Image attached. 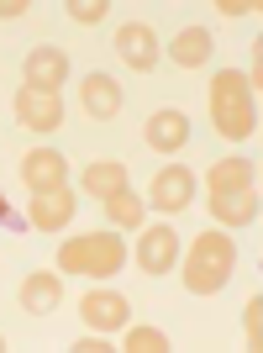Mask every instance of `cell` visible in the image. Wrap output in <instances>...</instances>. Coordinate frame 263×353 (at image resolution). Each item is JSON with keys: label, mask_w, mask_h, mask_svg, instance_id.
<instances>
[{"label": "cell", "mask_w": 263, "mask_h": 353, "mask_svg": "<svg viewBox=\"0 0 263 353\" xmlns=\"http://www.w3.org/2000/svg\"><path fill=\"white\" fill-rule=\"evenodd\" d=\"M211 121H216V132L232 137V143L258 132V95H253L242 69H221L216 79H211Z\"/></svg>", "instance_id": "obj_1"}, {"label": "cell", "mask_w": 263, "mask_h": 353, "mask_svg": "<svg viewBox=\"0 0 263 353\" xmlns=\"http://www.w3.org/2000/svg\"><path fill=\"white\" fill-rule=\"evenodd\" d=\"M232 269H237V243L227 232H200L190 243V259H185V290L216 295L232 280Z\"/></svg>", "instance_id": "obj_2"}, {"label": "cell", "mask_w": 263, "mask_h": 353, "mask_svg": "<svg viewBox=\"0 0 263 353\" xmlns=\"http://www.w3.org/2000/svg\"><path fill=\"white\" fill-rule=\"evenodd\" d=\"M59 264H63V274H95V280H105V274H116V269L127 264V243H121L116 232L69 237L59 248Z\"/></svg>", "instance_id": "obj_3"}, {"label": "cell", "mask_w": 263, "mask_h": 353, "mask_svg": "<svg viewBox=\"0 0 263 353\" xmlns=\"http://www.w3.org/2000/svg\"><path fill=\"white\" fill-rule=\"evenodd\" d=\"M16 121H21L27 132H59L63 101L53 95V90H32V85H21V90H16Z\"/></svg>", "instance_id": "obj_4"}, {"label": "cell", "mask_w": 263, "mask_h": 353, "mask_svg": "<svg viewBox=\"0 0 263 353\" xmlns=\"http://www.w3.org/2000/svg\"><path fill=\"white\" fill-rule=\"evenodd\" d=\"M147 201L169 216V211H185L195 201V174L185 169V163H169V169H158L153 174V185H147Z\"/></svg>", "instance_id": "obj_5"}, {"label": "cell", "mask_w": 263, "mask_h": 353, "mask_svg": "<svg viewBox=\"0 0 263 353\" xmlns=\"http://www.w3.org/2000/svg\"><path fill=\"white\" fill-rule=\"evenodd\" d=\"M143 143L153 148V153H174V148L190 143V117L185 111H174V105H163V111H153L143 127Z\"/></svg>", "instance_id": "obj_6"}, {"label": "cell", "mask_w": 263, "mask_h": 353, "mask_svg": "<svg viewBox=\"0 0 263 353\" xmlns=\"http://www.w3.org/2000/svg\"><path fill=\"white\" fill-rule=\"evenodd\" d=\"M137 264L147 269V274H169V269L179 264V237L169 221H158V227H147L143 243H137Z\"/></svg>", "instance_id": "obj_7"}, {"label": "cell", "mask_w": 263, "mask_h": 353, "mask_svg": "<svg viewBox=\"0 0 263 353\" xmlns=\"http://www.w3.org/2000/svg\"><path fill=\"white\" fill-rule=\"evenodd\" d=\"M74 221V190L59 185V190H37L27 206V227H43V232H59Z\"/></svg>", "instance_id": "obj_8"}, {"label": "cell", "mask_w": 263, "mask_h": 353, "mask_svg": "<svg viewBox=\"0 0 263 353\" xmlns=\"http://www.w3.org/2000/svg\"><path fill=\"white\" fill-rule=\"evenodd\" d=\"M79 316H85L90 332H116V327H127L132 306H127V295H116V290H95L79 301Z\"/></svg>", "instance_id": "obj_9"}, {"label": "cell", "mask_w": 263, "mask_h": 353, "mask_svg": "<svg viewBox=\"0 0 263 353\" xmlns=\"http://www.w3.org/2000/svg\"><path fill=\"white\" fill-rule=\"evenodd\" d=\"M63 174H69V163H63L59 148H32V153H21V179H27V190H59Z\"/></svg>", "instance_id": "obj_10"}, {"label": "cell", "mask_w": 263, "mask_h": 353, "mask_svg": "<svg viewBox=\"0 0 263 353\" xmlns=\"http://www.w3.org/2000/svg\"><path fill=\"white\" fill-rule=\"evenodd\" d=\"M116 53L127 59V69L147 74L158 63V37H153V27H147V21H127V27L116 32Z\"/></svg>", "instance_id": "obj_11"}, {"label": "cell", "mask_w": 263, "mask_h": 353, "mask_svg": "<svg viewBox=\"0 0 263 353\" xmlns=\"http://www.w3.org/2000/svg\"><path fill=\"white\" fill-rule=\"evenodd\" d=\"M21 74H27L32 90H53L59 95V85L69 79V59H63L59 48H32L27 59H21Z\"/></svg>", "instance_id": "obj_12"}, {"label": "cell", "mask_w": 263, "mask_h": 353, "mask_svg": "<svg viewBox=\"0 0 263 353\" xmlns=\"http://www.w3.org/2000/svg\"><path fill=\"white\" fill-rule=\"evenodd\" d=\"M79 101H85V117L95 121H111L121 111V85L111 74H85V85H79Z\"/></svg>", "instance_id": "obj_13"}, {"label": "cell", "mask_w": 263, "mask_h": 353, "mask_svg": "<svg viewBox=\"0 0 263 353\" xmlns=\"http://www.w3.org/2000/svg\"><path fill=\"white\" fill-rule=\"evenodd\" d=\"M211 216L227 221V227H248L258 216V190H227V195H211Z\"/></svg>", "instance_id": "obj_14"}, {"label": "cell", "mask_w": 263, "mask_h": 353, "mask_svg": "<svg viewBox=\"0 0 263 353\" xmlns=\"http://www.w3.org/2000/svg\"><path fill=\"white\" fill-rule=\"evenodd\" d=\"M59 301H63V280L59 274H27V280H21V306H27L32 316H48Z\"/></svg>", "instance_id": "obj_15"}, {"label": "cell", "mask_w": 263, "mask_h": 353, "mask_svg": "<svg viewBox=\"0 0 263 353\" xmlns=\"http://www.w3.org/2000/svg\"><path fill=\"white\" fill-rule=\"evenodd\" d=\"M227 190H258V169H253L248 159L211 163V195H227Z\"/></svg>", "instance_id": "obj_16"}, {"label": "cell", "mask_w": 263, "mask_h": 353, "mask_svg": "<svg viewBox=\"0 0 263 353\" xmlns=\"http://www.w3.org/2000/svg\"><path fill=\"white\" fill-rule=\"evenodd\" d=\"M169 59L179 63V69H200L205 59H211V27H185L169 43Z\"/></svg>", "instance_id": "obj_17"}, {"label": "cell", "mask_w": 263, "mask_h": 353, "mask_svg": "<svg viewBox=\"0 0 263 353\" xmlns=\"http://www.w3.org/2000/svg\"><path fill=\"white\" fill-rule=\"evenodd\" d=\"M127 190V163H85V195H101V201H111V195Z\"/></svg>", "instance_id": "obj_18"}, {"label": "cell", "mask_w": 263, "mask_h": 353, "mask_svg": "<svg viewBox=\"0 0 263 353\" xmlns=\"http://www.w3.org/2000/svg\"><path fill=\"white\" fill-rule=\"evenodd\" d=\"M105 216L116 221V227H137V221H143V201H137V195L132 190H121V195H111V201H105Z\"/></svg>", "instance_id": "obj_19"}, {"label": "cell", "mask_w": 263, "mask_h": 353, "mask_svg": "<svg viewBox=\"0 0 263 353\" xmlns=\"http://www.w3.org/2000/svg\"><path fill=\"white\" fill-rule=\"evenodd\" d=\"M127 353H169V338L158 327H132L127 332Z\"/></svg>", "instance_id": "obj_20"}, {"label": "cell", "mask_w": 263, "mask_h": 353, "mask_svg": "<svg viewBox=\"0 0 263 353\" xmlns=\"http://www.w3.org/2000/svg\"><path fill=\"white\" fill-rule=\"evenodd\" d=\"M105 11H111L105 0H69V16L79 21V27H95V21H101Z\"/></svg>", "instance_id": "obj_21"}, {"label": "cell", "mask_w": 263, "mask_h": 353, "mask_svg": "<svg viewBox=\"0 0 263 353\" xmlns=\"http://www.w3.org/2000/svg\"><path fill=\"white\" fill-rule=\"evenodd\" d=\"M242 327H248V343L258 348V327H263V301H248V316H242Z\"/></svg>", "instance_id": "obj_22"}, {"label": "cell", "mask_w": 263, "mask_h": 353, "mask_svg": "<svg viewBox=\"0 0 263 353\" xmlns=\"http://www.w3.org/2000/svg\"><path fill=\"white\" fill-rule=\"evenodd\" d=\"M32 6L27 0H0V21H11V16H27Z\"/></svg>", "instance_id": "obj_23"}, {"label": "cell", "mask_w": 263, "mask_h": 353, "mask_svg": "<svg viewBox=\"0 0 263 353\" xmlns=\"http://www.w3.org/2000/svg\"><path fill=\"white\" fill-rule=\"evenodd\" d=\"M216 11H227V16H248V11H258V6H248V0H221Z\"/></svg>", "instance_id": "obj_24"}, {"label": "cell", "mask_w": 263, "mask_h": 353, "mask_svg": "<svg viewBox=\"0 0 263 353\" xmlns=\"http://www.w3.org/2000/svg\"><path fill=\"white\" fill-rule=\"evenodd\" d=\"M79 353H111V343L105 338H79Z\"/></svg>", "instance_id": "obj_25"}, {"label": "cell", "mask_w": 263, "mask_h": 353, "mask_svg": "<svg viewBox=\"0 0 263 353\" xmlns=\"http://www.w3.org/2000/svg\"><path fill=\"white\" fill-rule=\"evenodd\" d=\"M0 221H11L16 232H21V227H27V221H16V216H11V201H6V195H0Z\"/></svg>", "instance_id": "obj_26"}, {"label": "cell", "mask_w": 263, "mask_h": 353, "mask_svg": "<svg viewBox=\"0 0 263 353\" xmlns=\"http://www.w3.org/2000/svg\"><path fill=\"white\" fill-rule=\"evenodd\" d=\"M0 348H6V338H0Z\"/></svg>", "instance_id": "obj_27"}]
</instances>
